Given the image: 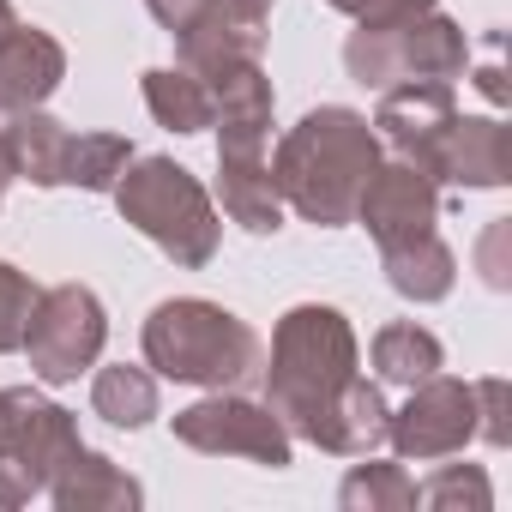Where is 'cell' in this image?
I'll list each match as a JSON object with an SVG mask.
<instances>
[{"mask_svg":"<svg viewBox=\"0 0 512 512\" xmlns=\"http://www.w3.org/2000/svg\"><path fill=\"white\" fill-rule=\"evenodd\" d=\"M374 163H380L374 121L344 103H320L278 139L272 181L296 217H308L314 229H344V223H356V199H362Z\"/></svg>","mask_w":512,"mask_h":512,"instance_id":"6da1fadb","label":"cell"},{"mask_svg":"<svg viewBox=\"0 0 512 512\" xmlns=\"http://www.w3.org/2000/svg\"><path fill=\"white\" fill-rule=\"evenodd\" d=\"M356 326L326 308V302H302L278 320L272 332V362H260L266 374V404L284 416L290 434L314 440V428L326 422V410L338 404V392L356 380Z\"/></svg>","mask_w":512,"mask_h":512,"instance_id":"7a4b0ae2","label":"cell"},{"mask_svg":"<svg viewBox=\"0 0 512 512\" xmlns=\"http://www.w3.org/2000/svg\"><path fill=\"white\" fill-rule=\"evenodd\" d=\"M145 368L163 374V380H181V386H211V392H229V386H247L266 362V344L241 314H229L223 302H205V296H175V302H157L145 332Z\"/></svg>","mask_w":512,"mask_h":512,"instance_id":"3957f363","label":"cell"},{"mask_svg":"<svg viewBox=\"0 0 512 512\" xmlns=\"http://www.w3.org/2000/svg\"><path fill=\"white\" fill-rule=\"evenodd\" d=\"M109 193H115V211L145 241H157L181 272H199V266L217 260L223 217H217L205 181L187 163H175V157H133Z\"/></svg>","mask_w":512,"mask_h":512,"instance_id":"277c9868","label":"cell"},{"mask_svg":"<svg viewBox=\"0 0 512 512\" xmlns=\"http://www.w3.org/2000/svg\"><path fill=\"white\" fill-rule=\"evenodd\" d=\"M470 67V43L464 31L434 7H416V13H398V19H356L350 43H344V73L368 91H392L404 79H464Z\"/></svg>","mask_w":512,"mask_h":512,"instance_id":"5b68a950","label":"cell"},{"mask_svg":"<svg viewBox=\"0 0 512 512\" xmlns=\"http://www.w3.org/2000/svg\"><path fill=\"white\" fill-rule=\"evenodd\" d=\"M79 422L37 386H0V512L49 488V476L79 452Z\"/></svg>","mask_w":512,"mask_h":512,"instance_id":"8992f818","label":"cell"},{"mask_svg":"<svg viewBox=\"0 0 512 512\" xmlns=\"http://www.w3.org/2000/svg\"><path fill=\"white\" fill-rule=\"evenodd\" d=\"M109 344V314L97 302V290L85 284H49L31 308V326H25V356H31V374L43 386H73L85 368H97Z\"/></svg>","mask_w":512,"mask_h":512,"instance_id":"52a82bcc","label":"cell"},{"mask_svg":"<svg viewBox=\"0 0 512 512\" xmlns=\"http://www.w3.org/2000/svg\"><path fill=\"white\" fill-rule=\"evenodd\" d=\"M175 440L205 452V458H247L266 470H284L296 452V434L284 428V416L260 398H241L235 386L175 410Z\"/></svg>","mask_w":512,"mask_h":512,"instance_id":"ba28073f","label":"cell"},{"mask_svg":"<svg viewBox=\"0 0 512 512\" xmlns=\"http://www.w3.org/2000/svg\"><path fill=\"white\" fill-rule=\"evenodd\" d=\"M386 440H392L398 458H410V464L458 458V452L476 440V380L428 374L422 386H410L404 410H392Z\"/></svg>","mask_w":512,"mask_h":512,"instance_id":"9c48e42d","label":"cell"},{"mask_svg":"<svg viewBox=\"0 0 512 512\" xmlns=\"http://www.w3.org/2000/svg\"><path fill=\"white\" fill-rule=\"evenodd\" d=\"M272 127H217V193L223 211L247 235H278L284 229V199L272 181Z\"/></svg>","mask_w":512,"mask_h":512,"instance_id":"30bf717a","label":"cell"},{"mask_svg":"<svg viewBox=\"0 0 512 512\" xmlns=\"http://www.w3.org/2000/svg\"><path fill=\"white\" fill-rule=\"evenodd\" d=\"M356 223L374 235V247H404L416 235H434L440 223V181H428L416 163L392 157V163H374L362 199H356Z\"/></svg>","mask_w":512,"mask_h":512,"instance_id":"8fae6325","label":"cell"},{"mask_svg":"<svg viewBox=\"0 0 512 512\" xmlns=\"http://www.w3.org/2000/svg\"><path fill=\"white\" fill-rule=\"evenodd\" d=\"M452 115H458V97H452V85H440V79H404V85L380 91L374 133H380V139H386V145H392L404 163L428 169V157H434L440 133L452 127Z\"/></svg>","mask_w":512,"mask_h":512,"instance_id":"7c38bea8","label":"cell"},{"mask_svg":"<svg viewBox=\"0 0 512 512\" xmlns=\"http://www.w3.org/2000/svg\"><path fill=\"white\" fill-rule=\"evenodd\" d=\"M428 181H452V187H470V193H494L506 187L512 175V157H506V127L494 115H452V127L440 133L428 169Z\"/></svg>","mask_w":512,"mask_h":512,"instance_id":"4fadbf2b","label":"cell"},{"mask_svg":"<svg viewBox=\"0 0 512 512\" xmlns=\"http://www.w3.org/2000/svg\"><path fill=\"white\" fill-rule=\"evenodd\" d=\"M67 79V49L37 31V25H13L0 31V115L19 109H43Z\"/></svg>","mask_w":512,"mask_h":512,"instance_id":"5bb4252c","label":"cell"},{"mask_svg":"<svg viewBox=\"0 0 512 512\" xmlns=\"http://www.w3.org/2000/svg\"><path fill=\"white\" fill-rule=\"evenodd\" d=\"M260 55H266V19L229 7V0H211V7L175 37V61L199 79H211L235 61H260Z\"/></svg>","mask_w":512,"mask_h":512,"instance_id":"9a60e30c","label":"cell"},{"mask_svg":"<svg viewBox=\"0 0 512 512\" xmlns=\"http://www.w3.org/2000/svg\"><path fill=\"white\" fill-rule=\"evenodd\" d=\"M43 494H49L61 512H127V506L145 500V488H139L115 458H103V452H91V446H79V452L49 476Z\"/></svg>","mask_w":512,"mask_h":512,"instance_id":"2e32d148","label":"cell"},{"mask_svg":"<svg viewBox=\"0 0 512 512\" xmlns=\"http://www.w3.org/2000/svg\"><path fill=\"white\" fill-rule=\"evenodd\" d=\"M386 422H392V410H386L380 386H368V380L356 374V380L338 392V404L326 410V422L314 428V446L332 452V458H368V452L386 440Z\"/></svg>","mask_w":512,"mask_h":512,"instance_id":"e0dca14e","label":"cell"},{"mask_svg":"<svg viewBox=\"0 0 512 512\" xmlns=\"http://www.w3.org/2000/svg\"><path fill=\"white\" fill-rule=\"evenodd\" d=\"M0 139H7L13 175H25L31 187H61L73 133H67L55 115H43V109H19V115H7V121H0Z\"/></svg>","mask_w":512,"mask_h":512,"instance_id":"ac0fdd59","label":"cell"},{"mask_svg":"<svg viewBox=\"0 0 512 512\" xmlns=\"http://www.w3.org/2000/svg\"><path fill=\"white\" fill-rule=\"evenodd\" d=\"M380 266H386V284L404 302H446L452 284H458V253L440 241V229L434 235H416L404 247H386Z\"/></svg>","mask_w":512,"mask_h":512,"instance_id":"d6986e66","label":"cell"},{"mask_svg":"<svg viewBox=\"0 0 512 512\" xmlns=\"http://www.w3.org/2000/svg\"><path fill=\"white\" fill-rule=\"evenodd\" d=\"M145 109H151V121H157V127H169V133H205V127H211V115H217L211 85H205L199 73H187L181 61H175V67H151V73H145Z\"/></svg>","mask_w":512,"mask_h":512,"instance_id":"ffe728a7","label":"cell"},{"mask_svg":"<svg viewBox=\"0 0 512 512\" xmlns=\"http://www.w3.org/2000/svg\"><path fill=\"white\" fill-rule=\"evenodd\" d=\"M374 368H380V380H392V386L410 392V386H422L428 374L446 368V350H440V338H434L428 326L392 320V326L374 332Z\"/></svg>","mask_w":512,"mask_h":512,"instance_id":"44dd1931","label":"cell"},{"mask_svg":"<svg viewBox=\"0 0 512 512\" xmlns=\"http://www.w3.org/2000/svg\"><path fill=\"white\" fill-rule=\"evenodd\" d=\"M91 410L109 428H145L157 416V374L139 362H109L91 380Z\"/></svg>","mask_w":512,"mask_h":512,"instance_id":"7402d4cb","label":"cell"},{"mask_svg":"<svg viewBox=\"0 0 512 512\" xmlns=\"http://www.w3.org/2000/svg\"><path fill=\"white\" fill-rule=\"evenodd\" d=\"M133 163V145L121 133H73L67 145V175L61 187H85V193H109L121 181V169Z\"/></svg>","mask_w":512,"mask_h":512,"instance_id":"603a6c76","label":"cell"},{"mask_svg":"<svg viewBox=\"0 0 512 512\" xmlns=\"http://www.w3.org/2000/svg\"><path fill=\"white\" fill-rule=\"evenodd\" d=\"M338 506L344 512H410L416 506V482L404 476V464H356L338 482Z\"/></svg>","mask_w":512,"mask_h":512,"instance_id":"cb8c5ba5","label":"cell"},{"mask_svg":"<svg viewBox=\"0 0 512 512\" xmlns=\"http://www.w3.org/2000/svg\"><path fill=\"white\" fill-rule=\"evenodd\" d=\"M416 506H434V512H488L494 506V488L482 476V464H440L422 488H416Z\"/></svg>","mask_w":512,"mask_h":512,"instance_id":"d4e9b609","label":"cell"},{"mask_svg":"<svg viewBox=\"0 0 512 512\" xmlns=\"http://www.w3.org/2000/svg\"><path fill=\"white\" fill-rule=\"evenodd\" d=\"M37 284L13 266V260H0V356H13L25 344V326H31V308H37Z\"/></svg>","mask_w":512,"mask_h":512,"instance_id":"484cf974","label":"cell"},{"mask_svg":"<svg viewBox=\"0 0 512 512\" xmlns=\"http://www.w3.org/2000/svg\"><path fill=\"white\" fill-rule=\"evenodd\" d=\"M476 440L488 446H506L512 440V422H506V380H476Z\"/></svg>","mask_w":512,"mask_h":512,"instance_id":"4316f807","label":"cell"},{"mask_svg":"<svg viewBox=\"0 0 512 512\" xmlns=\"http://www.w3.org/2000/svg\"><path fill=\"white\" fill-rule=\"evenodd\" d=\"M332 13H350V19H398V13H416V7H434V0H326Z\"/></svg>","mask_w":512,"mask_h":512,"instance_id":"83f0119b","label":"cell"},{"mask_svg":"<svg viewBox=\"0 0 512 512\" xmlns=\"http://www.w3.org/2000/svg\"><path fill=\"white\" fill-rule=\"evenodd\" d=\"M145 7H151V19H157L169 37H181V31H187V25L211 7V0H145Z\"/></svg>","mask_w":512,"mask_h":512,"instance_id":"f1b7e54d","label":"cell"},{"mask_svg":"<svg viewBox=\"0 0 512 512\" xmlns=\"http://www.w3.org/2000/svg\"><path fill=\"white\" fill-rule=\"evenodd\" d=\"M500 241H506V217H494V229H488V241H482V278H488V290H506V266H500Z\"/></svg>","mask_w":512,"mask_h":512,"instance_id":"f546056e","label":"cell"},{"mask_svg":"<svg viewBox=\"0 0 512 512\" xmlns=\"http://www.w3.org/2000/svg\"><path fill=\"white\" fill-rule=\"evenodd\" d=\"M476 85H482V97H488V103H506V73H500L494 61H488L482 73H476Z\"/></svg>","mask_w":512,"mask_h":512,"instance_id":"4dcf8cb0","label":"cell"},{"mask_svg":"<svg viewBox=\"0 0 512 512\" xmlns=\"http://www.w3.org/2000/svg\"><path fill=\"white\" fill-rule=\"evenodd\" d=\"M229 7H241V13H253V19H272L278 0H229Z\"/></svg>","mask_w":512,"mask_h":512,"instance_id":"1f68e13d","label":"cell"},{"mask_svg":"<svg viewBox=\"0 0 512 512\" xmlns=\"http://www.w3.org/2000/svg\"><path fill=\"white\" fill-rule=\"evenodd\" d=\"M7 181H13V157H7V139H0V199H7Z\"/></svg>","mask_w":512,"mask_h":512,"instance_id":"d6a6232c","label":"cell"},{"mask_svg":"<svg viewBox=\"0 0 512 512\" xmlns=\"http://www.w3.org/2000/svg\"><path fill=\"white\" fill-rule=\"evenodd\" d=\"M19 19H13V0H0V31H13Z\"/></svg>","mask_w":512,"mask_h":512,"instance_id":"836d02e7","label":"cell"}]
</instances>
